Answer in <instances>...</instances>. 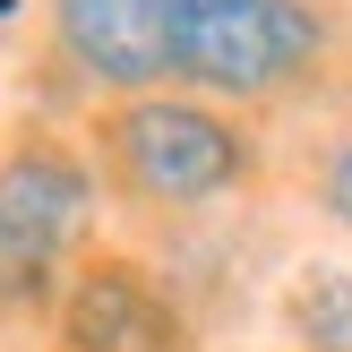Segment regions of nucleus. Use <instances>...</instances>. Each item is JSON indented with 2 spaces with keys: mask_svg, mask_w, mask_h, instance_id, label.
<instances>
[{
  "mask_svg": "<svg viewBox=\"0 0 352 352\" xmlns=\"http://www.w3.org/2000/svg\"><path fill=\"white\" fill-rule=\"evenodd\" d=\"M60 34L95 78H198L223 95H258L292 60H309L301 0H60Z\"/></svg>",
  "mask_w": 352,
  "mask_h": 352,
  "instance_id": "nucleus-1",
  "label": "nucleus"
},
{
  "mask_svg": "<svg viewBox=\"0 0 352 352\" xmlns=\"http://www.w3.org/2000/svg\"><path fill=\"white\" fill-rule=\"evenodd\" d=\"M95 198L86 172L60 155H17L0 172V301H34L52 284V258L86 232Z\"/></svg>",
  "mask_w": 352,
  "mask_h": 352,
  "instance_id": "nucleus-2",
  "label": "nucleus"
},
{
  "mask_svg": "<svg viewBox=\"0 0 352 352\" xmlns=\"http://www.w3.org/2000/svg\"><path fill=\"white\" fill-rule=\"evenodd\" d=\"M120 164H129V181L146 198H215L241 172V146L198 103H138L120 120Z\"/></svg>",
  "mask_w": 352,
  "mask_h": 352,
  "instance_id": "nucleus-3",
  "label": "nucleus"
},
{
  "mask_svg": "<svg viewBox=\"0 0 352 352\" xmlns=\"http://www.w3.org/2000/svg\"><path fill=\"white\" fill-rule=\"evenodd\" d=\"M69 344L78 352H155L164 344V309L138 292L129 267H95L69 301Z\"/></svg>",
  "mask_w": 352,
  "mask_h": 352,
  "instance_id": "nucleus-4",
  "label": "nucleus"
},
{
  "mask_svg": "<svg viewBox=\"0 0 352 352\" xmlns=\"http://www.w3.org/2000/svg\"><path fill=\"white\" fill-rule=\"evenodd\" d=\"M292 327L309 336V352H352V275H309L292 292Z\"/></svg>",
  "mask_w": 352,
  "mask_h": 352,
  "instance_id": "nucleus-5",
  "label": "nucleus"
},
{
  "mask_svg": "<svg viewBox=\"0 0 352 352\" xmlns=\"http://www.w3.org/2000/svg\"><path fill=\"white\" fill-rule=\"evenodd\" d=\"M327 198H336V215L352 223V146L336 155V172H327Z\"/></svg>",
  "mask_w": 352,
  "mask_h": 352,
  "instance_id": "nucleus-6",
  "label": "nucleus"
}]
</instances>
